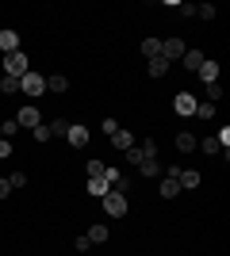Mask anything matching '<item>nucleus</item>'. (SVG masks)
<instances>
[{
    "label": "nucleus",
    "instance_id": "1",
    "mask_svg": "<svg viewBox=\"0 0 230 256\" xmlns=\"http://www.w3.org/2000/svg\"><path fill=\"white\" fill-rule=\"evenodd\" d=\"M100 203H104V214H108V218H123L127 206H131V199H127V192H108Z\"/></svg>",
    "mask_w": 230,
    "mask_h": 256
},
{
    "label": "nucleus",
    "instance_id": "2",
    "mask_svg": "<svg viewBox=\"0 0 230 256\" xmlns=\"http://www.w3.org/2000/svg\"><path fill=\"white\" fill-rule=\"evenodd\" d=\"M20 92H23L27 100H39V96L46 92V76H43V73H23V76H20Z\"/></svg>",
    "mask_w": 230,
    "mask_h": 256
},
{
    "label": "nucleus",
    "instance_id": "3",
    "mask_svg": "<svg viewBox=\"0 0 230 256\" xmlns=\"http://www.w3.org/2000/svg\"><path fill=\"white\" fill-rule=\"evenodd\" d=\"M23 73H31V62H27V54H23V50L8 54V58H4V76H16V80H20Z\"/></svg>",
    "mask_w": 230,
    "mask_h": 256
},
{
    "label": "nucleus",
    "instance_id": "4",
    "mask_svg": "<svg viewBox=\"0 0 230 256\" xmlns=\"http://www.w3.org/2000/svg\"><path fill=\"white\" fill-rule=\"evenodd\" d=\"M184 50H188V42H184V38H165V42H161V58H165L169 65H173V62H180V58H184Z\"/></svg>",
    "mask_w": 230,
    "mask_h": 256
},
{
    "label": "nucleus",
    "instance_id": "5",
    "mask_svg": "<svg viewBox=\"0 0 230 256\" xmlns=\"http://www.w3.org/2000/svg\"><path fill=\"white\" fill-rule=\"evenodd\" d=\"M196 104H199V100L196 96H192V92H176V96H173V111H176V115H196Z\"/></svg>",
    "mask_w": 230,
    "mask_h": 256
},
{
    "label": "nucleus",
    "instance_id": "6",
    "mask_svg": "<svg viewBox=\"0 0 230 256\" xmlns=\"http://www.w3.org/2000/svg\"><path fill=\"white\" fill-rule=\"evenodd\" d=\"M88 138H92V134H88V126H85V122H69L66 142L73 146V150H85V146H88Z\"/></svg>",
    "mask_w": 230,
    "mask_h": 256
},
{
    "label": "nucleus",
    "instance_id": "7",
    "mask_svg": "<svg viewBox=\"0 0 230 256\" xmlns=\"http://www.w3.org/2000/svg\"><path fill=\"white\" fill-rule=\"evenodd\" d=\"M16 122H20V126H27V130H35L39 122H43V115H39V107H35V104H23L20 115H16Z\"/></svg>",
    "mask_w": 230,
    "mask_h": 256
},
{
    "label": "nucleus",
    "instance_id": "8",
    "mask_svg": "<svg viewBox=\"0 0 230 256\" xmlns=\"http://www.w3.org/2000/svg\"><path fill=\"white\" fill-rule=\"evenodd\" d=\"M196 76L203 80V84H215V80L222 76V69H219V62H211V58H203V65L196 69Z\"/></svg>",
    "mask_w": 230,
    "mask_h": 256
},
{
    "label": "nucleus",
    "instance_id": "9",
    "mask_svg": "<svg viewBox=\"0 0 230 256\" xmlns=\"http://www.w3.org/2000/svg\"><path fill=\"white\" fill-rule=\"evenodd\" d=\"M176 184H180V192H196L199 184H203V176H199L196 168H180V176H176Z\"/></svg>",
    "mask_w": 230,
    "mask_h": 256
},
{
    "label": "nucleus",
    "instance_id": "10",
    "mask_svg": "<svg viewBox=\"0 0 230 256\" xmlns=\"http://www.w3.org/2000/svg\"><path fill=\"white\" fill-rule=\"evenodd\" d=\"M0 50H4V58L20 50V34L12 31V27H4V31H0Z\"/></svg>",
    "mask_w": 230,
    "mask_h": 256
},
{
    "label": "nucleus",
    "instance_id": "11",
    "mask_svg": "<svg viewBox=\"0 0 230 256\" xmlns=\"http://www.w3.org/2000/svg\"><path fill=\"white\" fill-rule=\"evenodd\" d=\"M180 65H184L188 73H196L199 65H203V54H199L196 46H188V50H184V58H180Z\"/></svg>",
    "mask_w": 230,
    "mask_h": 256
},
{
    "label": "nucleus",
    "instance_id": "12",
    "mask_svg": "<svg viewBox=\"0 0 230 256\" xmlns=\"http://www.w3.org/2000/svg\"><path fill=\"white\" fill-rule=\"evenodd\" d=\"M146 73H150V76H169V73H173V65L165 62V58H150V62H146Z\"/></svg>",
    "mask_w": 230,
    "mask_h": 256
},
{
    "label": "nucleus",
    "instance_id": "13",
    "mask_svg": "<svg viewBox=\"0 0 230 256\" xmlns=\"http://www.w3.org/2000/svg\"><path fill=\"white\" fill-rule=\"evenodd\" d=\"M111 146H115V150H123V153H127V150H131V146H134V134H131V130H115V134H111Z\"/></svg>",
    "mask_w": 230,
    "mask_h": 256
},
{
    "label": "nucleus",
    "instance_id": "14",
    "mask_svg": "<svg viewBox=\"0 0 230 256\" xmlns=\"http://www.w3.org/2000/svg\"><path fill=\"white\" fill-rule=\"evenodd\" d=\"M173 146H176L180 153H192V150H196V134H188V130H176Z\"/></svg>",
    "mask_w": 230,
    "mask_h": 256
},
{
    "label": "nucleus",
    "instance_id": "15",
    "mask_svg": "<svg viewBox=\"0 0 230 256\" xmlns=\"http://www.w3.org/2000/svg\"><path fill=\"white\" fill-rule=\"evenodd\" d=\"M46 92H69V76L66 73H50L46 76Z\"/></svg>",
    "mask_w": 230,
    "mask_h": 256
},
{
    "label": "nucleus",
    "instance_id": "16",
    "mask_svg": "<svg viewBox=\"0 0 230 256\" xmlns=\"http://www.w3.org/2000/svg\"><path fill=\"white\" fill-rule=\"evenodd\" d=\"M108 192H111V184L104 180V176H92V180H88V195H96V199H104Z\"/></svg>",
    "mask_w": 230,
    "mask_h": 256
},
{
    "label": "nucleus",
    "instance_id": "17",
    "mask_svg": "<svg viewBox=\"0 0 230 256\" xmlns=\"http://www.w3.org/2000/svg\"><path fill=\"white\" fill-rule=\"evenodd\" d=\"M196 150H199V153H207V157H215L222 146L215 142V134H207V138H196Z\"/></svg>",
    "mask_w": 230,
    "mask_h": 256
},
{
    "label": "nucleus",
    "instance_id": "18",
    "mask_svg": "<svg viewBox=\"0 0 230 256\" xmlns=\"http://www.w3.org/2000/svg\"><path fill=\"white\" fill-rule=\"evenodd\" d=\"M180 195V184H176V176H165L161 180V199H176Z\"/></svg>",
    "mask_w": 230,
    "mask_h": 256
},
{
    "label": "nucleus",
    "instance_id": "19",
    "mask_svg": "<svg viewBox=\"0 0 230 256\" xmlns=\"http://www.w3.org/2000/svg\"><path fill=\"white\" fill-rule=\"evenodd\" d=\"M88 241H92V245H104V241H108V237H111V230H108V226H92V230H88Z\"/></svg>",
    "mask_w": 230,
    "mask_h": 256
},
{
    "label": "nucleus",
    "instance_id": "20",
    "mask_svg": "<svg viewBox=\"0 0 230 256\" xmlns=\"http://www.w3.org/2000/svg\"><path fill=\"white\" fill-rule=\"evenodd\" d=\"M161 168H165V164H161L157 157H150V160H142V164H138V172H142V176H161Z\"/></svg>",
    "mask_w": 230,
    "mask_h": 256
},
{
    "label": "nucleus",
    "instance_id": "21",
    "mask_svg": "<svg viewBox=\"0 0 230 256\" xmlns=\"http://www.w3.org/2000/svg\"><path fill=\"white\" fill-rule=\"evenodd\" d=\"M142 54H146V62L161 58V38H142Z\"/></svg>",
    "mask_w": 230,
    "mask_h": 256
},
{
    "label": "nucleus",
    "instance_id": "22",
    "mask_svg": "<svg viewBox=\"0 0 230 256\" xmlns=\"http://www.w3.org/2000/svg\"><path fill=\"white\" fill-rule=\"evenodd\" d=\"M0 92L4 96H20V80L16 76H0Z\"/></svg>",
    "mask_w": 230,
    "mask_h": 256
},
{
    "label": "nucleus",
    "instance_id": "23",
    "mask_svg": "<svg viewBox=\"0 0 230 256\" xmlns=\"http://www.w3.org/2000/svg\"><path fill=\"white\" fill-rule=\"evenodd\" d=\"M46 126H50L54 138H66V134H69V118H54V122H46Z\"/></svg>",
    "mask_w": 230,
    "mask_h": 256
},
{
    "label": "nucleus",
    "instance_id": "24",
    "mask_svg": "<svg viewBox=\"0 0 230 256\" xmlns=\"http://www.w3.org/2000/svg\"><path fill=\"white\" fill-rule=\"evenodd\" d=\"M104 168H108V164H104V160H100V157L85 160V172H88V180H92V176H104Z\"/></svg>",
    "mask_w": 230,
    "mask_h": 256
},
{
    "label": "nucleus",
    "instance_id": "25",
    "mask_svg": "<svg viewBox=\"0 0 230 256\" xmlns=\"http://www.w3.org/2000/svg\"><path fill=\"white\" fill-rule=\"evenodd\" d=\"M203 92H207V104H219V100H222V80H215V84H203Z\"/></svg>",
    "mask_w": 230,
    "mask_h": 256
},
{
    "label": "nucleus",
    "instance_id": "26",
    "mask_svg": "<svg viewBox=\"0 0 230 256\" xmlns=\"http://www.w3.org/2000/svg\"><path fill=\"white\" fill-rule=\"evenodd\" d=\"M31 138L39 142V146H43V142H50V138H54V134H50V126H46V122H39V126L31 130Z\"/></svg>",
    "mask_w": 230,
    "mask_h": 256
},
{
    "label": "nucleus",
    "instance_id": "27",
    "mask_svg": "<svg viewBox=\"0 0 230 256\" xmlns=\"http://www.w3.org/2000/svg\"><path fill=\"white\" fill-rule=\"evenodd\" d=\"M196 118H203V122L215 118V104H196Z\"/></svg>",
    "mask_w": 230,
    "mask_h": 256
},
{
    "label": "nucleus",
    "instance_id": "28",
    "mask_svg": "<svg viewBox=\"0 0 230 256\" xmlns=\"http://www.w3.org/2000/svg\"><path fill=\"white\" fill-rule=\"evenodd\" d=\"M16 130H20V122H16V118H4V122H0V134H4L8 142H12V134H16Z\"/></svg>",
    "mask_w": 230,
    "mask_h": 256
},
{
    "label": "nucleus",
    "instance_id": "29",
    "mask_svg": "<svg viewBox=\"0 0 230 256\" xmlns=\"http://www.w3.org/2000/svg\"><path fill=\"white\" fill-rule=\"evenodd\" d=\"M8 184H12V192H16V188H27V172H12Z\"/></svg>",
    "mask_w": 230,
    "mask_h": 256
},
{
    "label": "nucleus",
    "instance_id": "30",
    "mask_svg": "<svg viewBox=\"0 0 230 256\" xmlns=\"http://www.w3.org/2000/svg\"><path fill=\"white\" fill-rule=\"evenodd\" d=\"M196 16L199 20H215V4H196Z\"/></svg>",
    "mask_w": 230,
    "mask_h": 256
},
{
    "label": "nucleus",
    "instance_id": "31",
    "mask_svg": "<svg viewBox=\"0 0 230 256\" xmlns=\"http://www.w3.org/2000/svg\"><path fill=\"white\" fill-rule=\"evenodd\" d=\"M100 126H104V134H115V130H119V118H104Z\"/></svg>",
    "mask_w": 230,
    "mask_h": 256
},
{
    "label": "nucleus",
    "instance_id": "32",
    "mask_svg": "<svg viewBox=\"0 0 230 256\" xmlns=\"http://www.w3.org/2000/svg\"><path fill=\"white\" fill-rule=\"evenodd\" d=\"M73 248H77V252H88V248H92V241H88V237H77Z\"/></svg>",
    "mask_w": 230,
    "mask_h": 256
},
{
    "label": "nucleus",
    "instance_id": "33",
    "mask_svg": "<svg viewBox=\"0 0 230 256\" xmlns=\"http://www.w3.org/2000/svg\"><path fill=\"white\" fill-rule=\"evenodd\" d=\"M4 157H12V142L8 138H0V160H4Z\"/></svg>",
    "mask_w": 230,
    "mask_h": 256
},
{
    "label": "nucleus",
    "instance_id": "34",
    "mask_svg": "<svg viewBox=\"0 0 230 256\" xmlns=\"http://www.w3.org/2000/svg\"><path fill=\"white\" fill-rule=\"evenodd\" d=\"M8 195H12V184L4 180V176H0V199H8Z\"/></svg>",
    "mask_w": 230,
    "mask_h": 256
},
{
    "label": "nucleus",
    "instance_id": "35",
    "mask_svg": "<svg viewBox=\"0 0 230 256\" xmlns=\"http://www.w3.org/2000/svg\"><path fill=\"white\" fill-rule=\"evenodd\" d=\"M0 138H4V134H0Z\"/></svg>",
    "mask_w": 230,
    "mask_h": 256
}]
</instances>
